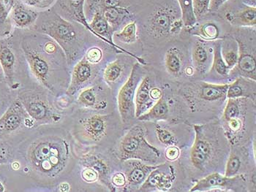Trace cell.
Returning <instances> with one entry per match:
<instances>
[{
	"instance_id": "6da1fadb",
	"label": "cell",
	"mask_w": 256,
	"mask_h": 192,
	"mask_svg": "<svg viewBox=\"0 0 256 192\" xmlns=\"http://www.w3.org/2000/svg\"><path fill=\"white\" fill-rule=\"evenodd\" d=\"M74 155L69 137L62 132L50 131L31 141L20 142L15 160L24 162L26 172L36 180L50 184L72 171Z\"/></svg>"
},
{
	"instance_id": "7a4b0ae2",
	"label": "cell",
	"mask_w": 256,
	"mask_h": 192,
	"mask_svg": "<svg viewBox=\"0 0 256 192\" xmlns=\"http://www.w3.org/2000/svg\"><path fill=\"white\" fill-rule=\"evenodd\" d=\"M40 31L50 37L62 50L69 65L78 59L82 42L74 25L56 12H48L41 21Z\"/></svg>"
},
{
	"instance_id": "3957f363",
	"label": "cell",
	"mask_w": 256,
	"mask_h": 192,
	"mask_svg": "<svg viewBox=\"0 0 256 192\" xmlns=\"http://www.w3.org/2000/svg\"><path fill=\"white\" fill-rule=\"evenodd\" d=\"M121 161L136 160L152 164L160 157V152L148 143L142 126L135 125L122 138L115 153Z\"/></svg>"
},
{
	"instance_id": "277c9868",
	"label": "cell",
	"mask_w": 256,
	"mask_h": 192,
	"mask_svg": "<svg viewBox=\"0 0 256 192\" xmlns=\"http://www.w3.org/2000/svg\"><path fill=\"white\" fill-rule=\"evenodd\" d=\"M16 98L36 124H56L62 119L61 113L44 93L36 89H20L16 91Z\"/></svg>"
},
{
	"instance_id": "5b68a950",
	"label": "cell",
	"mask_w": 256,
	"mask_h": 192,
	"mask_svg": "<svg viewBox=\"0 0 256 192\" xmlns=\"http://www.w3.org/2000/svg\"><path fill=\"white\" fill-rule=\"evenodd\" d=\"M20 47L30 71L34 78L47 90L56 95L60 89L56 86V81L54 77L53 66L47 58L48 54L44 51L45 53L44 55L38 51L37 48H34V45H32L28 40L22 41Z\"/></svg>"
},
{
	"instance_id": "8992f818",
	"label": "cell",
	"mask_w": 256,
	"mask_h": 192,
	"mask_svg": "<svg viewBox=\"0 0 256 192\" xmlns=\"http://www.w3.org/2000/svg\"><path fill=\"white\" fill-rule=\"evenodd\" d=\"M182 26L180 7L168 4L158 6L150 15L146 25L148 33L158 39L178 34Z\"/></svg>"
},
{
	"instance_id": "52a82bcc",
	"label": "cell",
	"mask_w": 256,
	"mask_h": 192,
	"mask_svg": "<svg viewBox=\"0 0 256 192\" xmlns=\"http://www.w3.org/2000/svg\"><path fill=\"white\" fill-rule=\"evenodd\" d=\"M34 125L36 123L30 117L18 99L16 98L0 117V140L14 144V140L20 134Z\"/></svg>"
},
{
	"instance_id": "ba28073f",
	"label": "cell",
	"mask_w": 256,
	"mask_h": 192,
	"mask_svg": "<svg viewBox=\"0 0 256 192\" xmlns=\"http://www.w3.org/2000/svg\"><path fill=\"white\" fill-rule=\"evenodd\" d=\"M140 65L142 64L137 62L132 66L127 81L118 91V111L124 124H128L136 118L134 100L137 88L144 78V70Z\"/></svg>"
},
{
	"instance_id": "9c48e42d",
	"label": "cell",
	"mask_w": 256,
	"mask_h": 192,
	"mask_svg": "<svg viewBox=\"0 0 256 192\" xmlns=\"http://www.w3.org/2000/svg\"><path fill=\"white\" fill-rule=\"evenodd\" d=\"M238 47V59L229 72L228 77H243L256 81V43L242 36H236Z\"/></svg>"
},
{
	"instance_id": "30bf717a",
	"label": "cell",
	"mask_w": 256,
	"mask_h": 192,
	"mask_svg": "<svg viewBox=\"0 0 256 192\" xmlns=\"http://www.w3.org/2000/svg\"><path fill=\"white\" fill-rule=\"evenodd\" d=\"M110 115L93 114L83 117L76 127V135L84 143H98L108 132Z\"/></svg>"
},
{
	"instance_id": "8fae6325",
	"label": "cell",
	"mask_w": 256,
	"mask_h": 192,
	"mask_svg": "<svg viewBox=\"0 0 256 192\" xmlns=\"http://www.w3.org/2000/svg\"><path fill=\"white\" fill-rule=\"evenodd\" d=\"M0 66L8 86L15 91L20 89V83L16 77V55L9 39L0 40Z\"/></svg>"
},
{
	"instance_id": "7c38bea8",
	"label": "cell",
	"mask_w": 256,
	"mask_h": 192,
	"mask_svg": "<svg viewBox=\"0 0 256 192\" xmlns=\"http://www.w3.org/2000/svg\"><path fill=\"white\" fill-rule=\"evenodd\" d=\"M194 130L196 139L190 151V160L194 167L202 170L211 157L212 146L205 136L202 126L194 125Z\"/></svg>"
},
{
	"instance_id": "4fadbf2b",
	"label": "cell",
	"mask_w": 256,
	"mask_h": 192,
	"mask_svg": "<svg viewBox=\"0 0 256 192\" xmlns=\"http://www.w3.org/2000/svg\"><path fill=\"white\" fill-rule=\"evenodd\" d=\"M93 66L85 59L84 56L76 64L71 75L70 82L66 90V94L68 96L75 95L91 81L94 75Z\"/></svg>"
},
{
	"instance_id": "5bb4252c",
	"label": "cell",
	"mask_w": 256,
	"mask_h": 192,
	"mask_svg": "<svg viewBox=\"0 0 256 192\" xmlns=\"http://www.w3.org/2000/svg\"><path fill=\"white\" fill-rule=\"evenodd\" d=\"M244 182L243 176H235L234 177H226L225 176H221L218 173H212L200 180L198 181L196 184L190 190V192H204L210 189L214 190L210 191L220 192L219 188L228 189L230 190L234 184L238 183ZM224 191V190H222Z\"/></svg>"
},
{
	"instance_id": "9a60e30c",
	"label": "cell",
	"mask_w": 256,
	"mask_h": 192,
	"mask_svg": "<svg viewBox=\"0 0 256 192\" xmlns=\"http://www.w3.org/2000/svg\"><path fill=\"white\" fill-rule=\"evenodd\" d=\"M80 162L84 168L94 170L98 175V181L104 184L110 191H116L110 182V167L104 157L96 153H86L80 157Z\"/></svg>"
},
{
	"instance_id": "2e32d148",
	"label": "cell",
	"mask_w": 256,
	"mask_h": 192,
	"mask_svg": "<svg viewBox=\"0 0 256 192\" xmlns=\"http://www.w3.org/2000/svg\"><path fill=\"white\" fill-rule=\"evenodd\" d=\"M128 164L126 172L127 184L124 188L132 189L140 187L148 179V175L160 165H148L142 163L140 160H130L124 161Z\"/></svg>"
},
{
	"instance_id": "e0dca14e",
	"label": "cell",
	"mask_w": 256,
	"mask_h": 192,
	"mask_svg": "<svg viewBox=\"0 0 256 192\" xmlns=\"http://www.w3.org/2000/svg\"><path fill=\"white\" fill-rule=\"evenodd\" d=\"M225 18L233 26L240 27H252L256 25V7L248 5L242 1L236 8L227 10Z\"/></svg>"
},
{
	"instance_id": "ac0fdd59",
	"label": "cell",
	"mask_w": 256,
	"mask_h": 192,
	"mask_svg": "<svg viewBox=\"0 0 256 192\" xmlns=\"http://www.w3.org/2000/svg\"><path fill=\"white\" fill-rule=\"evenodd\" d=\"M10 16L14 26L25 29L34 24L38 18V13L28 4L16 1Z\"/></svg>"
},
{
	"instance_id": "d6986e66",
	"label": "cell",
	"mask_w": 256,
	"mask_h": 192,
	"mask_svg": "<svg viewBox=\"0 0 256 192\" xmlns=\"http://www.w3.org/2000/svg\"><path fill=\"white\" fill-rule=\"evenodd\" d=\"M256 96V81L243 77H237L235 81L228 83V98H250Z\"/></svg>"
},
{
	"instance_id": "ffe728a7",
	"label": "cell",
	"mask_w": 256,
	"mask_h": 192,
	"mask_svg": "<svg viewBox=\"0 0 256 192\" xmlns=\"http://www.w3.org/2000/svg\"><path fill=\"white\" fill-rule=\"evenodd\" d=\"M151 80L148 76L144 77L136 92L135 100V117L138 118L142 114L148 111L150 105L152 103V99L150 97L151 90Z\"/></svg>"
},
{
	"instance_id": "44dd1931",
	"label": "cell",
	"mask_w": 256,
	"mask_h": 192,
	"mask_svg": "<svg viewBox=\"0 0 256 192\" xmlns=\"http://www.w3.org/2000/svg\"><path fill=\"white\" fill-rule=\"evenodd\" d=\"M152 171L146 179L144 184L139 187V192L148 191L150 189H158L162 191H166L172 187L174 180L173 172L170 174L162 173L160 170V167Z\"/></svg>"
},
{
	"instance_id": "7402d4cb",
	"label": "cell",
	"mask_w": 256,
	"mask_h": 192,
	"mask_svg": "<svg viewBox=\"0 0 256 192\" xmlns=\"http://www.w3.org/2000/svg\"><path fill=\"white\" fill-rule=\"evenodd\" d=\"M101 12L108 20L109 24L113 28L114 32L118 31L123 25L132 21L134 18L132 12L124 6L105 9Z\"/></svg>"
},
{
	"instance_id": "603a6c76",
	"label": "cell",
	"mask_w": 256,
	"mask_h": 192,
	"mask_svg": "<svg viewBox=\"0 0 256 192\" xmlns=\"http://www.w3.org/2000/svg\"><path fill=\"white\" fill-rule=\"evenodd\" d=\"M100 88L92 86L83 89L78 97L80 106L94 110H102L106 107L107 102L100 97Z\"/></svg>"
},
{
	"instance_id": "cb8c5ba5",
	"label": "cell",
	"mask_w": 256,
	"mask_h": 192,
	"mask_svg": "<svg viewBox=\"0 0 256 192\" xmlns=\"http://www.w3.org/2000/svg\"><path fill=\"white\" fill-rule=\"evenodd\" d=\"M228 84H214L202 82L199 86V99L207 102H214L226 97Z\"/></svg>"
},
{
	"instance_id": "d4e9b609",
	"label": "cell",
	"mask_w": 256,
	"mask_h": 192,
	"mask_svg": "<svg viewBox=\"0 0 256 192\" xmlns=\"http://www.w3.org/2000/svg\"><path fill=\"white\" fill-rule=\"evenodd\" d=\"M221 54L230 70L236 65L238 59V47L236 39L227 36L221 40Z\"/></svg>"
},
{
	"instance_id": "484cf974",
	"label": "cell",
	"mask_w": 256,
	"mask_h": 192,
	"mask_svg": "<svg viewBox=\"0 0 256 192\" xmlns=\"http://www.w3.org/2000/svg\"><path fill=\"white\" fill-rule=\"evenodd\" d=\"M168 111L167 102L162 96L150 110L137 118V119L142 122L166 120L168 117Z\"/></svg>"
},
{
	"instance_id": "4316f807",
	"label": "cell",
	"mask_w": 256,
	"mask_h": 192,
	"mask_svg": "<svg viewBox=\"0 0 256 192\" xmlns=\"http://www.w3.org/2000/svg\"><path fill=\"white\" fill-rule=\"evenodd\" d=\"M192 62L194 67L202 73L206 72L210 64V55L207 50L206 42L203 40H198L196 42L192 49Z\"/></svg>"
},
{
	"instance_id": "83f0119b",
	"label": "cell",
	"mask_w": 256,
	"mask_h": 192,
	"mask_svg": "<svg viewBox=\"0 0 256 192\" xmlns=\"http://www.w3.org/2000/svg\"><path fill=\"white\" fill-rule=\"evenodd\" d=\"M188 30L192 35L197 36L205 41L218 40L220 36L219 27L212 22H206L202 24L196 23Z\"/></svg>"
},
{
	"instance_id": "f1b7e54d",
	"label": "cell",
	"mask_w": 256,
	"mask_h": 192,
	"mask_svg": "<svg viewBox=\"0 0 256 192\" xmlns=\"http://www.w3.org/2000/svg\"><path fill=\"white\" fill-rule=\"evenodd\" d=\"M85 0H66V7L72 19L83 25L86 30L92 32L84 12Z\"/></svg>"
},
{
	"instance_id": "f546056e",
	"label": "cell",
	"mask_w": 256,
	"mask_h": 192,
	"mask_svg": "<svg viewBox=\"0 0 256 192\" xmlns=\"http://www.w3.org/2000/svg\"><path fill=\"white\" fill-rule=\"evenodd\" d=\"M210 72L222 78L228 77L230 69L228 67L221 54V40H214L213 46V59Z\"/></svg>"
},
{
	"instance_id": "4dcf8cb0",
	"label": "cell",
	"mask_w": 256,
	"mask_h": 192,
	"mask_svg": "<svg viewBox=\"0 0 256 192\" xmlns=\"http://www.w3.org/2000/svg\"><path fill=\"white\" fill-rule=\"evenodd\" d=\"M165 65L168 72L172 75H178L182 69V59L180 50L176 47L168 50L165 56Z\"/></svg>"
},
{
	"instance_id": "1f68e13d",
	"label": "cell",
	"mask_w": 256,
	"mask_h": 192,
	"mask_svg": "<svg viewBox=\"0 0 256 192\" xmlns=\"http://www.w3.org/2000/svg\"><path fill=\"white\" fill-rule=\"evenodd\" d=\"M124 70V64L120 59L109 63L104 70V81L108 85L115 84L120 81Z\"/></svg>"
},
{
	"instance_id": "d6a6232c",
	"label": "cell",
	"mask_w": 256,
	"mask_h": 192,
	"mask_svg": "<svg viewBox=\"0 0 256 192\" xmlns=\"http://www.w3.org/2000/svg\"><path fill=\"white\" fill-rule=\"evenodd\" d=\"M178 7L181 11L183 26L189 29L198 22L194 14L192 0H178Z\"/></svg>"
},
{
	"instance_id": "836d02e7",
	"label": "cell",
	"mask_w": 256,
	"mask_h": 192,
	"mask_svg": "<svg viewBox=\"0 0 256 192\" xmlns=\"http://www.w3.org/2000/svg\"><path fill=\"white\" fill-rule=\"evenodd\" d=\"M115 39L126 44H132L138 40L137 24L135 20L130 22L123 27L121 31L114 32L113 36Z\"/></svg>"
},
{
	"instance_id": "e575fe53",
	"label": "cell",
	"mask_w": 256,
	"mask_h": 192,
	"mask_svg": "<svg viewBox=\"0 0 256 192\" xmlns=\"http://www.w3.org/2000/svg\"><path fill=\"white\" fill-rule=\"evenodd\" d=\"M16 98V91L12 90L6 81L0 82V117L7 111L14 100Z\"/></svg>"
},
{
	"instance_id": "d590c367",
	"label": "cell",
	"mask_w": 256,
	"mask_h": 192,
	"mask_svg": "<svg viewBox=\"0 0 256 192\" xmlns=\"http://www.w3.org/2000/svg\"><path fill=\"white\" fill-rule=\"evenodd\" d=\"M16 156V146L7 141L0 140V165H10Z\"/></svg>"
},
{
	"instance_id": "8d00e7d4",
	"label": "cell",
	"mask_w": 256,
	"mask_h": 192,
	"mask_svg": "<svg viewBox=\"0 0 256 192\" xmlns=\"http://www.w3.org/2000/svg\"><path fill=\"white\" fill-rule=\"evenodd\" d=\"M16 0H0V35H6L8 33L6 29L7 21Z\"/></svg>"
},
{
	"instance_id": "74e56055",
	"label": "cell",
	"mask_w": 256,
	"mask_h": 192,
	"mask_svg": "<svg viewBox=\"0 0 256 192\" xmlns=\"http://www.w3.org/2000/svg\"><path fill=\"white\" fill-rule=\"evenodd\" d=\"M240 100L241 98H228L224 114H222L224 122L234 119V118L240 117L241 116Z\"/></svg>"
},
{
	"instance_id": "f35d334b",
	"label": "cell",
	"mask_w": 256,
	"mask_h": 192,
	"mask_svg": "<svg viewBox=\"0 0 256 192\" xmlns=\"http://www.w3.org/2000/svg\"><path fill=\"white\" fill-rule=\"evenodd\" d=\"M241 167V160L236 154H232L228 160L226 168L225 176L234 177L236 176Z\"/></svg>"
},
{
	"instance_id": "ab89813d",
	"label": "cell",
	"mask_w": 256,
	"mask_h": 192,
	"mask_svg": "<svg viewBox=\"0 0 256 192\" xmlns=\"http://www.w3.org/2000/svg\"><path fill=\"white\" fill-rule=\"evenodd\" d=\"M194 11L197 20L210 12V0H192Z\"/></svg>"
},
{
	"instance_id": "60d3db41",
	"label": "cell",
	"mask_w": 256,
	"mask_h": 192,
	"mask_svg": "<svg viewBox=\"0 0 256 192\" xmlns=\"http://www.w3.org/2000/svg\"><path fill=\"white\" fill-rule=\"evenodd\" d=\"M84 56L90 64L96 65L102 60V51L98 47H92L86 51Z\"/></svg>"
},
{
	"instance_id": "b9f144b4",
	"label": "cell",
	"mask_w": 256,
	"mask_h": 192,
	"mask_svg": "<svg viewBox=\"0 0 256 192\" xmlns=\"http://www.w3.org/2000/svg\"><path fill=\"white\" fill-rule=\"evenodd\" d=\"M156 132L159 141L166 145V146H173L175 143L174 137L172 135L170 132L168 131L166 129L162 128L159 125H156Z\"/></svg>"
},
{
	"instance_id": "7bdbcfd3",
	"label": "cell",
	"mask_w": 256,
	"mask_h": 192,
	"mask_svg": "<svg viewBox=\"0 0 256 192\" xmlns=\"http://www.w3.org/2000/svg\"><path fill=\"white\" fill-rule=\"evenodd\" d=\"M80 176L85 182L94 183L98 181V175L92 168H84L80 173Z\"/></svg>"
},
{
	"instance_id": "ee69618b",
	"label": "cell",
	"mask_w": 256,
	"mask_h": 192,
	"mask_svg": "<svg viewBox=\"0 0 256 192\" xmlns=\"http://www.w3.org/2000/svg\"><path fill=\"white\" fill-rule=\"evenodd\" d=\"M110 182L112 185L116 188H122L126 187L127 184V179H126V175L122 173H116L110 177Z\"/></svg>"
},
{
	"instance_id": "f6af8a7d",
	"label": "cell",
	"mask_w": 256,
	"mask_h": 192,
	"mask_svg": "<svg viewBox=\"0 0 256 192\" xmlns=\"http://www.w3.org/2000/svg\"><path fill=\"white\" fill-rule=\"evenodd\" d=\"M180 151L175 146H170L166 151L165 157L170 162L176 161L180 157Z\"/></svg>"
},
{
	"instance_id": "bcb514c9",
	"label": "cell",
	"mask_w": 256,
	"mask_h": 192,
	"mask_svg": "<svg viewBox=\"0 0 256 192\" xmlns=\"http://www.w3.org/2000/svg\"><path fill=\"white\" fill-rule=\"evenodd\" d=\"M229 0H210V12L219 10Z\"/></svg>"
},
{
	"instance_id": "7dc6e473",
	"label": "cell",
	"mask_w": 256,
	"mask_h": 192,
	"mask_svg": "<svg viewBox=\"0 0 256 192\" xmlns=\"http://www.w3.org/2000/svg\"><path fill=\"white\" fill-rule=\"evenodd\" d=\"M162 96L164 95H162V91L158 88H153L150 90V97L152 99V100H157L158 101Z\"/></svg>"
},
{
	"instance_id": "c3c4849f",
	"label": "cell",
	"mask_w": 256,
	"mask_h": 192,
	"mask_svg": "<svg viewBox=\"0 0 256 192\" xmlns=\"http://www.w3.org/2000/svg\"><path fill=\"white\" fill-rule=\"evenodd\" d=\"M44 1L45 0H23L24 2L30 7H39L44 4Z\"/></svg>"
},
{
	"instance_id": "681fc988",
	"label": "cell",
	"mask_w": 256,
	"mask_h": 192,
	"mask_svg": "<svg viewBox=\"0 0 256 192\" xmlns=\"http://www.w3.org/2000/svg\"><path fill=\"white\" fill-rule=\"evenodd\" d=\"M7 179L3 173L0 172V192L7 191Z\"/></svg>"
},
{
	"instance_id": "f907efd6",
	"label": "cell",
	"mask_w": 256,
	"mask_h": 192,
	"mask_svg": "<svg viewBox=\"0 0 256 192\" xmlns=\"http://www.w3.org/2000/svg\"><path fill=\"white\" fill-rule=\"evenodd\" d=\"M58 191L60 192H68L70 190V186L67 183H62L60 184L59 187H58Z\"/></svg>"
},
{
	"instance_id": "816d5d0a",
	"label": "cell",
	"mask_w": 256,
	"mask_h": 192,
	"mask_svg": "<svg viewBox=\"0 0 256 192\" xmlns=\"http://www.w3.org/2000/svg\"><path fill=\"white\" fill-rule=\"evenodd\" d=\"M192 71H194V70H192V67H188L187 70H186V73H187V75H192V73H194Z\"/></svg>"
}]
</instances>
